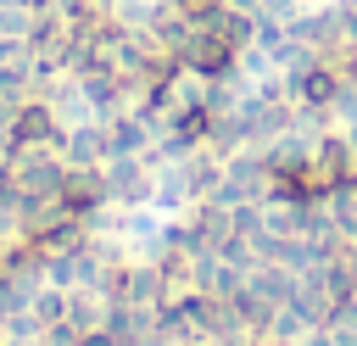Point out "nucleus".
<instances>
[{"label": "nucleus", "mask_w": 357, "mask_h": 346, "mask_svg": "<svg viewBox=\"0 0 357 346\" xmlns=\"http://www.w3.org/2000/svg\"><path fill=\"white\" fill-rule=\"evenodd\" d=\"M301 95H307V100H335V95H340V73H335V67H312L307 84H301Z\"/></svg>", "instance_id": "obj_1"}, {"label": "nucleus", "mask_w": 357, "mask_h": 346, "mask_svg": "<svg viewBox=\"0 0 357 346\" xmlns=\"http://www.w3.org/2000/svg\"><path fill=\"white\" fill-rule=\"evenodd\" d=\"M17 140H50V112L28 106V112L17 117Z\"/></svg>", "instance_id": "obj_2"}]
</instances>
